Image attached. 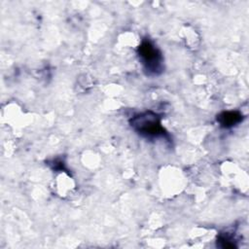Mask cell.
I'll return each mask as SVG.
<instances>
[{
    "label": "cell",
    "mask_w": 249,
    "mask_h": 249,
    "mask_svg": "<svg viewBox=\"0 0 249 249\" xmlns=\"http://www.w3.org/2000/svg\"><path fill=\"white\" fill-rule=\"evenodd\" d=\"M130 125L137 133L145 137H160L166 133L161 126L160 118L151 111L134 116L130 120Z\"/></svg>",
    "instance_id": "1"
},
{
    "label": "cell",
    "mask_w": 249,
    "mask_h": 249,
    "mask_svg": "<svg viewBox=\"0 0 249 249\" xmlns=\"http://www.w3.org/2000/svg\"><path fill=\"white\" fill-rule=\"evenodd\" d=\"M138 55L149 74L158 75L162 71V55L160 50L150 41L143 40L138 47Z\"/></svg>",
    "instance_id": "2"
},
{
    "label": "cell",
    "mask_w": 249,
    "mask_h": 249,
    "mask_svg": "<svg viewBox=\"0 0 249 249\" xmlns=\"http://www.w3.org/2000/svg\"><path fill=\"white\" fill-rule=\"evenodd\" d=\"M242 115L237 111H227L221 113L217 117V121L223 127H231L236 124L240 123Z\"/></svg>",
    "instance_id": "3"
},
{
    "label": "cell",
    "mask_w": 249,
    "mask_h": 249,
    "mask_svg": "<svg viewBox=\"0 0 249 249\" xmlns=\"http://www.w3.org/2000/svg\"><path fill=\"white\" fill-rule=\"evenodd\" d=\"M218 242H219V246H221L222 248H235V244L234 242L229 238L228 236H224V235H221L218 239Z\"/></svg>",
    "instance_id": "4"
}]
</instances>
